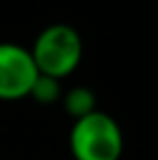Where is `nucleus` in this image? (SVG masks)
<instances>
[{
  "mask_svg": "<svg viewBox=\"0 0 158 160\" xmlns=\"http://www.w3.org/2000/svg\"><path fill=\"white\" fill-rule=\"evenodd\" d=\"M28 98L35 100L37 104L52 106V104H56V102L63 98L61 80L52 78V76H46V74H39V76L35 78V82H33V89H30Z\"/></svg>",
  "mask_w": 158,
  "mask_h": 160,
  "instance_id": "39448f33",
  "label": "nucleus"
},
{
  "mask_svg": "<svg viewBox=\"0 0 158 160\" xmlns=\"http://www.w3.org/2000/svg\"><path fill=\"white\" fill-rule=\"evenodd\" d=\"M28 50L39 74L63 80L78 69L84 46L80 32L74 26L56 22L43 28Z\"/></svg>",
  "mask_w": 158,
  "mask_h": 160,
  "instance_id": "f03ea898",
  "label": "nucleus"
},
{
  "mask_svg": "<svg viewBox=\"0 0 158 160\" xmlns=\"http://www.w3.org/2000/svg\"><path fill=\"white\" fill-rule=\"evenodd\" d=\"M124 147L121 126L100 108L76 119L69 130V152L74 160H121Z\"/></svg>",
  "mask_w": 158,
  "mask_h": 160,
  "instance_id": "f257e3e1",
  "label": "nucleus"
},
{
  "mask_svg": "<svg viewBox=\"0 0 158 160\" xmlns=\"http://www.w3.org/2000/svg\"><path fill=\"white\" fill-rule=\"evenodd\" d=\"M37 76L39 72L28 48L11 41L0 43V100L2 102H18L28 98Z\"/></svg>",
  "mask_w": 158,
  "mask_h": 160,
  "instance_id": "7ed1b4c3",
  "label": "nucleus"
},
{
  "mask_svg": "<svg viewBox=\"0 0 158 160\" xmlns=\"http://www.w3.org/2000/svg\"><path fill=\"white\" fill-rule=\"evenodd\" d=\"M61 102H63L65 112H67L74 121L80 119V117L91 115L93 110H98V98H95V93H93L89 87H84V84L72 87L69 91H65L63 98H61Z\"/></svg>",
  "mask_w": 158,
  "mask_h": 160,
  "instance_id": "20e7f679",
  "label": "nucleus"
}]
</instances>
